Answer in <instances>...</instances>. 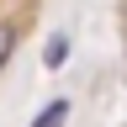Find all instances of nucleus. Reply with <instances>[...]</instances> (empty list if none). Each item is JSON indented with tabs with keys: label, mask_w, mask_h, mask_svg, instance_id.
Instances as JSON below:
<instances>
[{
	"label": "nucleus",
	"mask_w": 127,
	"mask_h": 127,
	"mask_svg": "<svg viewBox=\"0 0 127 127\" xmlns=\"http://www.w3.org/2000/svg\"><path fill=\"white\" fill-rule=\"evenodd\" d=\"M11 48H16V32H11V27H0V69H5V58H11Z\"/></svg>",
	"instance_id": "nucleus-3"
},
{
	"label": "nucleus",
	"mask_w": 127,
	"mask_h": 127,
	"mask_svg": "<svg viewBox=\"0 0 127 127\" xmlns=\"http://www.w3.org/2000/svg\"><path fill=\"white\" fill-rule=\"evenodd\" d=\"M64 58H69V37L58 32V37H48V48H42V64H48V69H58Z\"/></svg>",
	"instance_id": "nucleus-1"
},
{
	"label": "nucleus",
	"mask_w": 127,
	"mask_h": 127,
	"mask_svg": "<svg viewBox=\"0 0 127 127\" xmlns=\"http://www.w3.org/2000/svg\"><path fill=\"white\" fill-rule=\"evenodd\" d=\"M58 122H69V101H48L37 111V127H58Z\"/></svg>",
	"instance_id": "nucleus-2"
}]
</instances>
